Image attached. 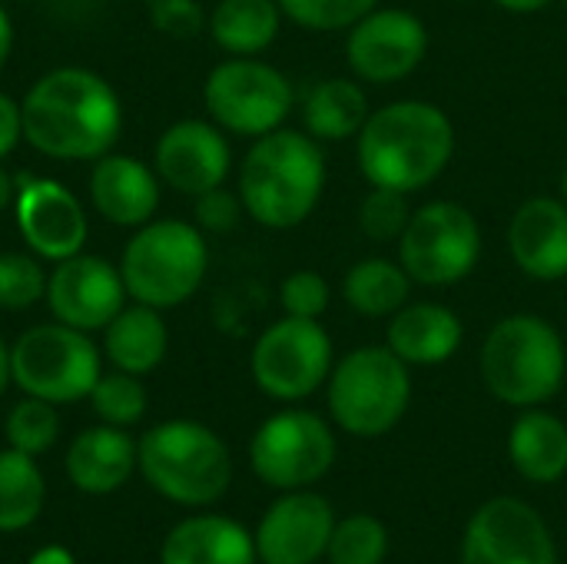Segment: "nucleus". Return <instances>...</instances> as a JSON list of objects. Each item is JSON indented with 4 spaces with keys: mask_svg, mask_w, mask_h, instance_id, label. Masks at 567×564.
Wrapping results in <instances>:
<instances>
[{
    "mask_svg": "<svg viewBox=\"0 0 567 564\" xmlns=\"http://www.w3.org/2000/svg\"><path fill=\"white\" fill-rule=\"evenodd\" d=\"M23 140L50 160H100L123 133L116 90L86 66H56L23 96Z\"/></svg>",
    "mask_w": 567,
    "mask_h": 564,
    "instance_id": "1",
    "label": "nucleus"
},
{
    "mask_svg": "<svg viewBox=\"0 0 567 564\" xmlns=\"http://www.w3.org/2000/svg\"><path fill=\"white\" fill-rule=\"evenodd\" d=\"M359 166L369 186L419 193L432 186L455 156V126L449 113L425 100H395L369 113L355 136Z\"/></svg>",
    "mask_w": 567,
    "mask_h": 564,
    "instance_id": "2",
    "label": "nucleus"
},
{
    "mask_svg": "<svg viewBox=\"0 0 567 564\" xmlns=\"http://www.w3.org/2000/svg\"><path fill=\"white\" fill-rule=\"evenodd\" d=\"M326 189V153L316 136L272 130L256 136L239 166V199L246 216L266 229H296L319 206Z\"/></svg>",
    "mask_w": 567,
    "mask_h": 564,
    "instance_id": "3",
    "label": "nucleus"
},
{
    "mask_svg": "<svg viewBox=\"0 0 567 564\" xmlns=\"http://www.w3.org/2000/svg\"><path fill=\"white\" fill-rule=\"evenodd\" d=\"M136 469L173 505L203 509L219 502L233 482L226 442L203 422L169 419L136 442Z\"/></svg>",
    "mask_w": 567,
    "mask_h": 564,
    "instance_id": "4",
    "label": "nucleus"
},
{
    "mask_svg": "<svg viewBox=\"0 0 567 564\" xmlns=\"http://www.w3.org/2000/svg\"><path fill=\"white\" fill-rule=\"evenodd\" d=\"M567 352L561 332L532 312L505 316L482 346V379L488 392L515 409H535L565 386Z\"/></svg>",
    "mask_w": 567,
    "mask_h": 564,
    "instance_id": "5",
    "label": "nucleus"
},
{
    "mask_svg": "<svg viewBox=\"0 0 567 564\" xmlns=\"http://www.w3.org/2000/svg\"><path fill=\"white\" fill-rule=\"evenodd\" d=\"M209 269V246L199 226L150 219L136 226L120 256V276L133 302L173 309L196 296Z\"/></svg>",
    "mask_w": 567,
    "mask_h": 564,
    "instance_id": "6",
    "label": "nucleus"
},
{
    "mask_svg": "<svg viewBox=\"0 0 567 564\" xmlns=\"http://www.w3.org/2000/svg\"><path fill=\"white\" fill-rule=\"evenodd\" d=\"M412 402L409 366L389 346H362L329 372V412L359 439L392 432Z\"/></svg>",
    "mask_w": 567,
    "mask_h": 564,
    "instance_id": "7",
    "label": "nucleus"
},
{
    "mask_svg": "<svg viewBox=\"0 0 567 564\" xmlns=\"http://www.w3.org/2000/svg\"><path fill=\"white\" fill-rule=\"evenodd\" d=\"M100 369V349L90 332H80L63 322L30 326L10 346V382L23 389V396L70 406L90 399Z\"/></svg>",
    "mask_w": 567,
    "mask_h": 564,
    "instance_id": "8",
    "label": "nucleus"
},
{
    "mask_svg": "<svg viewBox=\"0 0 567 564\" xmlns=\"http://www.w3.org/2000/svg\"><path fill=\"white\" fill-rule=\"evenodd\" d=\"M482 259V226L475 213L452 199L412 209L399 236V263L419 286H455L475 273Z\"/></svg>",
    "mask_w": 567,
    "mask_h": 564,
    "instance_id": "9",
    "label": "nucleus"
},
{
    "mask_svg": "<svg viewBox=\"0 0 567 564\" xmlns=\"http://www.w3.org/2000/svg\"><path fill=\"white\" fill-rule=\"evenodd\" d=\"M203 103L213 123L236 136H266L279 130L296 103L282 70L256 57H233L209 70Z\"/></svg>",
    "mask_w": 567,
    "mask_h": 564,
    "instance_id": "10",
    "label": "nucleus"
},
{
    "mask_svg": "<svg viewBox=\"0 0 567 564\" xmlns=\"http://www.w3.org/2000/svg\"><path fill=\"white\" fill-rule=\"evenodd\" d=\"M249 369L256 386L279 402L312 396L332 372V339L319 319L286 316L272 322L252 346Z\"/></svg>",
    "mask_w": 567,
    "mask_h": 564,
    "instance_id": "11",
    "label": "nucleus"
},
{
    "mask_svg": "<svg viewBox=\"0 0 567 564\" xmlns=\"http://www.w3.org/2000/svg\"><path fill=\"white\" fill-rule=\"evenodd\" d=\"M336 462V435L332 429L306 409H286L269 416L252 442H249V465L252 472L282 492L306 489L319 482Z\"/></svg>",
    "mask_w": 567,
    "mask_h": 564,
    "instance_id": "12",
    "label": "nucleus"
},
{
    "mask_svg": "<svg viewBox=\"0 0 567 564\" xmlns=\"http://www.w3.org/2000/svg\"><path fill=\"white\" fill-rule=\"evenodd\" d=\"M429 53L425 23L399 7H375L349 27L346 63L365 83H399L412 76Z\"/></svg>",
    "mask_w": 567,
    "mask_h": 564,
    "instance_id": "13",
    "label": "nucleus"
},
{
    "mask_svg": "<svg viewBox=\"0 0 567 564\" xmlns=\"http://www.w3.org/2000/svg\"><path fill=\"white\" fill-rule=\"evenodd\" d=\"M462 564H558L542 515L518 499L485 502L462 539Z\"/></svg>",
    "mask_w": 567,
    "mask_h": 564,
    "instance_id": "14",
    "label": "nucleus"
},
{
    "mask_svg": "<svg viewBox=\"0 0 567 564\" xmlns=\"http://www.w3.org/2000/svg\"><path fill=\"white\" fill-rule=\"evenodd\" d=\"M123 299L126 286L120 266L100 256L76 253L70 259H60L47 279V306L53 319L80 332L106 329L113 316L123 309Z\"/></svg>",
    "mask_w": 567,
    "mask_h": 564,
    "instance_id": "15",
    "label": "nucleus"
},
{
    "mask_svg": "<svg viewBox=\"0 0 567 564\" xmlns=\"http://www.w3.org/2000/svg\"><path fill=\"white\" fill-rule=\"evenodd\" d=\"M216 123L179 120L163 130L153 150L156 176L183 196H203L226 183L233 170V150Z\"/></svg>",
    "mask_w": 567,
    "mask_h": 564,
    "instance_id": "16",
    "label": "nucleus"
},
{
    "mask_svg": "<svg viewBox=\"0 0 567 564\" xmlns=\"http://www.w3.org/2000/svg\"><path fill=\"white\" fill-rule=\"evenodd\" d=\"M13 209H17V229L23 243L40 259L60 263V259L83 253L90 223H86L80 199L63 183L33 180V176L20 180Z\"/></svg>",
    "mask_w": 567,
    "mask_h": 564,
    "instance_id": "17",
    "label": "nucleus"
},
{
    "mask_svg": "<svg viewBox=\"0 0 567 564\" xmlns=\"http://www.w3.org/2000/svg\"><path fill=\"white\" fill-rule=\"evenodd\" d=\"M332 529V505L322 495L296 489L262 515L256 529V555L262 564H312L326 555Z\"/></svg>",
    "mask_w": 567,
    "mask_h": 564,
    "instance_id": "18",
    "label": "nucleus"
},
{
    "mask_svg": "<svg viewBox=\"0 0 567 564\" xmlns=\"http://www.w3.org/2000/svg\"><path fill=\"white\" fill-rule=\"evenodd\" d=\"M508 253L535 283L567 276V203L555 196L525 199L508 223Z\"/></svg>",
    "mask_w": 567,
    "mask_h": 564,
    "instance_id": "19",
    "label": "nucleus"
},
{
    "mask_svg": "<svg viewBox=\"0 0 567 564\" xmlns=\"http://www.w3.org/2000/svg\"><path fill=\"white\" fill-rule=\"evenodd\" d=\"M90 203L113 226H143L159 206V176L136 156L106 153L93 160Z\"/></svg>",
    "mask_w": 567,
    "mask_h": 564,
    "instance_id": "20",
    "label": "nucleus"
},
{
    "mask_svg": "<svg viewBox=\"0 0 567 564\" xmlns=\"http://www.w3.org/2000/svg\"><path fill=\"white\" fill-rule=\"evenodd\" d=\"M465 339L462 319L442 302H405L392 322L385 346L405 366H442L449 362Z\"/></svg>",
    "mask_w": 567,
    "mask_h": 564,
    "instance_id": "21",
    "label": "nucleus"
},
{
    "mask_svg": "<svg viewBox=\"0 0 567 564\" xmlns=\"http://www.w3.org/2000/svg\"><path fill=\"white\" fill-rule=\"evenodd\" d=\"M66 479L86 495H110L123 489L136 469V442L116 425L83 429L63 459Z\"/></svg>",
    "mask_w": 567,
    "mask_h": 564,
    "instance_id": "22",
    "label": "nucleus"
},
{
    "mask_svg": "<svg viewBox=\"0 0 567 564\" xmlns=\"http://www.w3.org/2000/svg\"><path fill=\"white\" fill-rule=\"evenodd\" d=\"M256 539L226 515H193L169 529L159 564H256Z\"/></svg>",
    "mask_w": 567,
    "mask_h": 564,
    "instance_id": "23",
    "label": "nucleus"
},
{
    "mask_svg": "<svg viewBox=\"0 0 567 564\" xmlns=\"http://www.w3.org/2000/svg\"><path fill=\"white\" fill-rule=\"evenodd\" d=\"M169 349V329L153 306H123L113 322L103 329V352L113 362V369L130 372V376H146L153 372Z\"/></svg>",
    "mask_w": 567,
    "mask_h": 564,
    "instance_id": "24",
    "label": "nucleus"
},
{
    "mask_svg": "<svg viewBox=\"0 0 567 564\" xmlns=\"http://www.w3.org/2000/svg\"><path fill=\"white\" fill-rule=\"evenodd\" d=\"M508 455L528 482H558L567 472V425L538 406L525 409L508 432Z\"/></svg>",
    "mask_w": 567,
    "mask_h": 564,
    "instance_id": "25",
    "label": "nucleus"
},
{
    "mask_svg": "<svg viewBox=\"0 0 567 564\" xmlns=\"http://www.w3.org/2000/svg\"><path fill=\"white\" fill-rule=\"evenodd\" d=\"M369 113L372 110H369L365 90L349 76L319 80L302 103L306 133L316 136L319 143H342V140L359 136Z\"/></svg>",
    "mask_w": 567,
    "mask_h": 564,
    "instance_id": "26",
    "label": "nucleus"
},
{
    "mask_svg": "<svg viewBox=\"0 0 567 564\" xmlns=\"http://www.w3.org/2000/svg\"><path fill=\"white\" fill-rule=\"evenodd\" d=\"M282 10L276 0H219L209 13V37L233 57H256L279 37Z\"/></svg>",
    "mask_w": 567,
    "mask_h": 564,
    "instance_id": "27",
    "label": "nucleus"
},
{
    "mask_svg": "<svg viewBox=\"0 0 567 564\" xmlns=\"http://www.w3.org/2000/svg\"><path fill=\"white\" fill-rule=\"evenodd\" d=\"M412 293V279L402 269V263L395 259H362L355 266H349L346 279H342V299L352 312L369 316V319H382V316H395Z\"/></svg>",
    "mask_w": 567,
    "mask_h": 564,
    "instance_id": "28",
    "label": "nucleus"
},
{
    "mask_svg": "<svg viewBox=\"0 0 567 564\" xmlns=\"http://www.w3.org/2000/svg\"><path fill=\"white\" fill-rule=\"evenodd\" d=\"M47 499V482L33 455L3 449L0 452V532L13 535L30 529Z\"/></svg>",
    "mask_w": 567,
    "mask_h": 564,
    "instance_id": "29",
    "label": "nucleus"
},
{
    "mask_svg": "<svg viewBox=\"0 0 567 564\" xmlns=\"http://www.w3.org/2000/svg\"><path fill=\"white\" fill-rule=\"evenodd\" d=\"M3 432H7V442L10 449L17 452H27V455H43L53 449L56 435H60V416L53 409V402H43V399H20L10 412H7V422H3Z\"/></svg>",
    "mask_w": 567,
    "mask_h": 564,
    "instance_id": "30",
    "label": "nucleus"
},
{
    "mask_svg": "<svg viewBox=\"0 0 567 564\" xmlns=\"http://www.w3.org/2000/svg\"><path fill=\"white\" fill-rule=\"evenodd\" d=\"M90 406L106 425L130 429L146 416V389H143L140 376L116 369V372L96 379V386L90 392Z\"/></svg>",
    "mask_w": 567,
    "mask_h": 564,
    "instance_id": "31",
    "label": "nucleus"
},
{
    "mask_svg": "<svg viewBox=\"0 0 567 564\" xmlns=\"http://www.w3.org/2000/svg\"><path fill=\"white\" fill-rule=\"evenodd\" d=\"M326 552H329L332 564H382L385 552H389V535L379 519L349 515V519L336 522Z\"/></svg>",
    "mask_w": 567,
    "mask_h": 564,
    "instance_id": "32",
    "label": "nucleus"
},
{
    "mask_svg": "<svg viewBox=\"0 0 567 564\" xmlns=\"http://www.w3.org/2000/svg\"><path fill=\"white\" fill-rule=\"evenodd\" d=\"M47 269L27 253H0V309L20 312L47 299Z\"/></svg>",
    "mask_w": 567,
    "mask_h": 564,
    "instance_id": "33",
    "label": "nucleus"
},
{
    "mask_svg": "<svg viewBox=\"0 0 567 564\" xmlns=\"http://www.w3.org/2000/svg\"><path fill=\"white\" fill-rule=\"evenodd\" d=\"M409 219H412L409 193H399V189L372 186L359 206V229L372 243H399Z\"/></svg>",
    "mask_w": 567,
    "mask_h": 564,
    "instance_id": "34",
    "label": "nucleus"
},
{
    "mask_svg": "<svg viewBox=\"0 0 567 564\" xmlns=\"http://www.w3.org/2000/svg\"><path fill=\"white\" fill-rule=\"evenodd\" d=\"M279 10L306 30H349L379 0H276Z\"/></svg>",
    "mask_w": 567,
    "mask_h": 564,
    "instance_id": "35",
    "label": "nucleus"
},
{
    "mask_svg": "<svg viewBox=\"0 0 567 564\" xmlns=\"http://www.w3.org/2000/svg\"><path fill=\"white\" fill-rule=\"evenodd\" d=\"M279 302L286 309V316H299V319H319L329 302H332V289L329 279L316 269H296L282 279L279 286Z\"/></svg>",
    "mask_w": 567,
    "mask_h": 564,
    "instance_id": "36",
    "label": "nucleus"
},
{
    "mask_svg": "<svg viewBox=\"0 0 567 564\" xmlns=\"http://www.w3.org/2000/svg\"><path fill=\"white\" fill-rule=\"evenodd\" d=\"M150 23L173 40H193L206 27L199 0H146Z\"/></svg>",
    "mask_w": 567,
    "mask_h": 564,
    "instance_id": "37",
    "label": "nucleus"
},
{
    "mask_svg": "<svg viewBox=\"0 0 567 564\" xmlns=\"http://www.w3.org/2000/svg\"><path fill=\"white\" fill-rule=\"evenodd\" d=\"M243 213L246 209H243L239 193H229L223 186L196 196V226L206 229V233H229V229H236Z\"/></svg>",
    "mask_w": 567,
    "mask_h": 564,
    "instance_id": "38",
    "label": "nucleus"
},
{
    "mask_svg": "<svg viewBox=\"0 0 567 564\" xmlns=\"http://www.w3.org/2000/svg\"><path fill=\"white\" fill-rule=\"evenodd\" d=\"M23 140V110L13 96L0 93V160L17 150Z\"/></svg>",
    "mask_w": 567,
    "mask_h": 564,
    "instance_id": "39",
    "label": "nucleus"
},
{
    "mask_svg": "<svg viewBox=\"0 0 567 564\" xmlns=\"http://www.w3.org/2000/svg\"><path fill=\"white\" fill-rule=\"evenodd\" d=\"M27 564H76V558H73L63 545H47V548L33 552Z\"/></svg>",
    "mask_w": 567,
    "mask_h": 564,
    "instance_id": "40",
    "label": "nucleus"
},
{
    "mask_svg": "<svg viewBox=\"0 0 567 564\" xmlns=\"http://www.w3.org/2000/svg\"><path fill=\"white\" fill-rule=\"evenodd\" d=\"M502 10H508V13H538V10H545L548 3H555V0H495Z\"/></svg>",
    "mask_w": 567,
    "mask_h": 564,
    "instance_id": "41",
    "label": "nucleus"
},
{
    "mask_svg": "<svg viewBox=\"0 0 567 564\" xmlns=\"http://www.w3.org/2000/svg\"><path fill=\"white\" fill-rule=\"evenodd\" d=\"M10 50H13V23H10V13L0 7V66L7 63Z\"/></svg>",
    "mask_w": 567,
    "mask_h": 564,
    "instance_id": "42",
    "label": "nucleus"
},
{
    "mask_svg": "<svg viewBox=\"0 0 567 564\" xmlns=\"http://www.w3.org/2000/svg\"><path fill=\"white\" fill-rule=\"evenodd\" d=\"M13 199H17V183H13V176L0 166V209H7Z\"/></svg>",
    "mask_w": 567,
    "mask_h": 564,
    "instance_id": "43",
    "label": "nucleus"
},
{
    "mask_svg": "<svg viewBox=\"0 0 567 564\" xmlns=\"http://www.w3.org/2000/svg\"><path fill=\"white\" fill-rule=\"evenodd\" d=\"M7 382H10V346L0 339V396L7 389Z\"/></svg>",
    "mask_w": 567,
    "mask_h": 564,
    "instance_id": "44",
    "label": "nucleus"
},
{
    "mask_svg": "<svg viewBox=\"0 0 567 564\" xmlns=\"http://www.w3.org/2000/svg\"><path fill=\"white\" fill-rule=\"evenodd\" d=\"M561 199L567 203V163H565V170H561Z\"/></svg>",
    "mask_w": 567,
    "mask_h": 564,
    "instance_id": "45",
    "label": "nucleus"
}]
</instances>
